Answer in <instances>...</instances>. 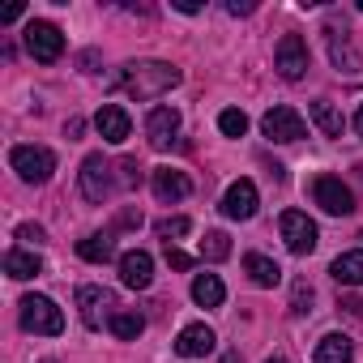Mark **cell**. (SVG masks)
Here are the masks:
<instances>
[{
    "label": "cell",
    "mask_w": 363,
    "mask_h": 363,
    "mask_svg": "<svg viewBox=\"0 0 363 363\" xmlns=\"http://www.w3.org/2000/svg\"><path fill=\"white\" fill-rule=\"evenodd\" d=\"M107 86L111 90H124L133 99H158V94H167V90L179 86V69L167 65V60H137V65L116 69L107 77Z\"/></svg>",
    "instance_id": "obj_1"
},
{
    "label": "cell",
    "mask_w": 363,
    "mask_h": 363,
    "mask_svg": "<svg viewBox=\"0 0 363 363\" xmlns=\"http://www.w3.org/2000/svg\"><path fill=\"white\" fill-rule=\"evenodd\" d=\"M325 48H329V65L346 77H359L363 73V52L354 48V30L342 22V18H329L325 22Z\"/></svg>",
    "instance_id": "obj_2"
},
{
    "label": "cell",
    "mask_w": 363,
    "mask_h": 363,
    "mask_svg": "<svg viewBox=\"0 0 363 363\" xmlns=\"http://www.w3.org/2000/svg\"><path fill=\"white\" fill-rule=\"evenodd\" d=\"M77 312H82V325L86 329H103L120 312V299L107 286H77Z\"/></svg>",
    "instance_id": "obj_3"
},
{
    "label": "cell",
    "mask_w": 363,
    "mask_h": 363,
    "mask_svg": "<svg viewBox=\"0 0 363 363\" xmlns=\"http://www.w3.org/2000/svg\"><path fill=\"white\" fill-rule=\"evenodd\" d=\"M9 167L26 179V184H48L52 171H56V154L48 145H13Z\"/></svg>",
    "instance_id": "obj_4"
},
{
    "label": "cell",
    "mask_w": 363,
    "mask_h": 363,
    "mask_svg": "<svg viewBox=\"0 0 363 363\" xmlns=\"http://www.w3.org/2000/svg\"><path fill=\"white\" fill-rule=\"evenodd\" d=\"M22 329L43 333V337H56V333L65 329V312H60L56 299H48V295H26V299H22Z\"/></svg>",
    "instance_id": "obj_5"
},
{
    "label": "cell",
    "mask_w": 363,
    "mask_h": 363,
    "mask_svg": "<svg viewBox=\"0 0 363 363\" xmlns=\"http://www.w3.org/2000/svg\"><path fill=\"white\" fill-rule=\"evenodd\" d=\"M77 184H82V197H86V201L103 206V201L111 197V189H116L111 162H107L103 154H86V162H82V171H77Z\"/></svg>",
    "instance_id": "obj_6"
},
{
    "label": "cell",
    "mask_w": 363,
    "mask_h": 363,
    "mask_svg": "<svg viewBox=\"0 0 363 363\" xmlns=\"http://www.w3.org/2000/svg\"><path fill=\"white\" fill-rule=\"evenodd\" d=\"M278 231H282V240H286V248H291L295 257H308V252L316 248V240H320L316 223H312L303 210H286V214L278 218Z\"/></svg>",
    "instance_id": "obj_7"
},
{
    "label": "cell",
    "mask_w": 363,
    "mask_h": 363,
    "mask_svg": "<svg viewBox=\"0 0 363 363\" xmlns=\"http://www.w3.org/2000/svg\"><path fill=\"white\" fill-rule=\"evenodd\" d=\"M312 201H316L325 214H333V218H342V214L354 210V197H350V189L342 184L337 175H316V179H312Z\"/></svg>",
    "instance_id": "obj_8"
},
{
    "label": "cell",
    "mask_w": 363,
    "mask_h": 363,
    "mask_svg": "<svg viewBox=\"0 0 363 363\" xmlns=\"http://www.w3.org/2000/svg\"><path fill=\"white\" fill-rule=\"evenodd\" d=\"M26 52H30L39 65L60 60V52H65V35H60V26H52V22H30V26H26Z\"/></svg>",
    "instance_id": "obj_9"
},
{
    "label": "cell",
    "mask_w": 363,
    "mask_h": 363,
    "mask_svg": "<svg viewBox=\"0 0 363 363\" xmlns=\"http://www.w3.org/2000/svg\"><path fill=\"white\" fill-rule=\"evenodd\" d=\"M261 128H265V137L269 141H299V137H308V124H303V116L295 111V107H269L265 111V120H261Z\"/></svg>",
    "instance_id": "obj_10"
},
{
    "label": "cell",
    "mask_w": 363,
    "mask_h": 363,
    "mask_svg": "<svg viewBox=\"0 0 363 363\" xmlns=\"http://www.w3.org/2000/svg\"><path fill=\"white\" fill-rule=\"evenodd\" d=\"M274 69L286 77V82H299L308 73V43L299 35H282L278 39V52H274Z\"/></svg>",
    "instance_id": "obj_11"
},
{
    "label": "cell",
    "mask_w": 363,
    "mask_h": 363,
    "mask_svg": "<svg viewBox=\"0 0 363 363\" xmlns=\"http://www.w3.org/2000/svg\"><path fill=\"white\" fill-rule=\"evenodd\" d=\"M257 184L252 179H235V184L227 189V197H223V214L227 218H235V223H248L252 214H257Z\"/></svg>",
    "instance_id": "obj_12"
},
{
    "label": "cell",
    "mask_w": 363,
    "mask_h": 363,
    "mask_svg": "<svg viewBox=\"0 0 363 363\" xmlns=\"http://www.w3.org/2000/svg\"><path fill=\"white\" fill-rule=\"evenodd\" d=\"M94 128H99V137H103V141L120 145V141H128L133 120H128V111H124L120 103H103V107H99V116H94Z\"/></svg>",
    "instance_id": "obj_13"
},
{
    "label": "cell",
    "mask_w": 363,
    "mask_h": 363,
    "mask_svg": "<svg viewBox=\"0 0 363 363\" xmlns=\"http://www.w3.org/2000/svg\"><path fill=\"white\" fill-rule=\"evenodd\" d=\"M175 133H179V111L175 107H150V116H145V141L154 150H167Z\"/></svg>",
    "instance_id": "obj_14"
},
{
    "label": "cell",
    "mask_w": 363,
    "mask_h": 363,
    "mask_svg": "<svg viewBox=\"0 0 363 363\" xmlns=\"http://www.w3.org/2000/svg\"><path fill=\"white\" fill-rule=\"evenodd\" d=\"M120 282L128 286V291H145L150 282H154V257L150 252H124L120 257Z\"/></svg>",
    "instance_id": "obj_15"
},
{
    "label": "cell",
    "mask_w": 363,
    "mask_h": 363,
    "mask_svg": "<svg viewBox=\"0 0 363 363\" xmlns=\"http://www.w3.org/2000/svg\"><path fill=\"white\" fill-rule=\"evenodd\" d=\"M154 197L158 201H184L193 193V179L184 171H175V167H154Z\"/></svg>",
    "instance_id": "obj_16"
},
{
    "label": "cell",
    "mask_w": 363,
    "mask_h": 363,
    "mask_svg": "<svg viewBox=\"0 0 363 363\" xmlns=\"http://www.w3.org/2000/svg\"><path fill=\"white\" fill-rule=\"evenodd\" d=\"M214 350V329L210 325H184L175 337V354H184V359H201Z\"/></svg>",
    "instance_id": "obj_17"
},
{
    "label": "cell",
    "mask_w": 363,
    "mask_h": 363,
    "mask_svg": "<svg viewBox=\"0 0 363 363\" xmlns=\"http://www.w3.org/2000/svg\"><path fill=\"white\" fill-rule=\"evenodd\" d=\"M316 363H350L354 359V342L346 337V333H325L320 342H316V354H312Z\"/></svg>",
    "instance_id": "obj_18"
},
{
    "label": "cell",
    "mask_w": 363,
    "mask_h": 363,
    "mask_svg": "<svg viewBox=\"0 0 363 363\" xmlns=\"http://www.w3.org/2000/svg\"><path fill=\"white\" fill-rule=\"evenodd\" d=\"M77 257L90 261V265H107V261L116 257V235H111V231H103V235H86V240L77 244Z\"/></svg>",
    "instance_id": "obj_19"
},
{
    "label": "cell",
    "mask_w": 363,
    "mask_h": 363,
    "mask_svg": "<svg viewBox=\"0 0 363 363\" xmlns=\"http://www.w3.org/2000/svg\"><path fill=\"white\" fill-rule=\"evenodd\" d=\"M5 274H9V278H18V282H26V278L43 274V261H39V252L9 248V252H5Z\"/></svg>",
    "instance_id": "obj_20"
},
{
    "label": "cell",
    "mask_w": 363,
    "mask_h": 363,
    "mask_svg": "<svg viewBox=\"0 0 363 363\" xmlns=\"http://www.w3.org/2000/svg\"><path fill=\"white\" fill-rule=\"evenodd\" d=\"M244 274H248L257 286H265V291L282 282V269H278V261H269V257H261V252H248V257H244Z\"/></svg>",
    "instance_id": "obj_21"
},
{
    "label": "cell",
    "mask_w": 363,
    "mask_h": 363,
    "mask_svg": "<svg viewBox=\"0 0 363 363\" xmlns=\"http://www.w3.org/2000/svg\"><path fill=\"white\" fill-rule=\"evenodd\" d=\"M329 274L337 278V286H363V248L342 252V257L329 265Z\"/></svg>",
    "instance_id": "obj_22"
},
{
    "label": "cell",
    "mask_w": 363,
    "mask_h": 363,
    "mask_svg": "<svg viewBox=\"0 0 363 363\" xmlns=\"http://www.w3.org/2000/svg\"><path fill=\"white\" fill-rule=\"evenodd\" d=\"M308 116H312V124H316L325 137H342V111H337L329 99H316V103H308Z\"/></svg>",
    "instance_id": "obj_23"
},
{
    "label": "cell",
    "mask_w": 363,
    "mask_h": 363,
    "mask_svg": "<svg viewBox=\"0 0 363 363\" xmlns=\"http://www.w3.org/2000/svg\"><path fill=\"white\" fill-rule=\"evenodd\" d=\"M193 299H197L201 308H218V303L227 299L223 278H218V274H197V278H193Z\"/></svg>",
    "instance_id": "obj_24"
},
{
    "label": "cell",
    "mask_w": 363,
    "mask_h": 363,
    "mask_svg": "<svg viewBox=\"0 0 363 363\" xmlns=\"http://www.w3.org/2000/svg\"><path fill=\"white\" fill-rule=\"evenodd\" d=\"M120 342H133V337H141V329H145V320L137 316V312H128V308H120L116 316H111V325H107Z\"/></svg>",
    "instance_id": "obj_25"
},
{
    "label": "cell",
    "mask_w": 363,
    "mask_h": 363,
    "mask_svg": "<svg viewBox=\"0 0 363 363\" xmlns=\"http://www.w3.org/2000/svg\"><path fill=\"white\" fill-rule=\"evenodd\" d=\"M197 252H201V261H227V257H231L227 231H206V240L197 244Z\"/></svg>",
    "instance_id": "obj_26"
},
{
    "label": "cell",
    "mask_w": 363,
    "mask_h": 363,
    "mask_svg": "<svg viewBox=\"0 0 363 363\" xmlns=\"http://www.w3.org/2000/svg\"><path fill=\"white\" fill-rule=\"evenodd\" d=\"M218 128H223L227 137H244V133H248V116H244L240 107H227V111L218 116Z\"/></svg>",
    "instance_id": "obj_27"
},
{
    "label": "cell",
    "mask_w": 363,
    "mask_h": 363,
    "mask_svg": "<svg viewBox=\"0 0 363 363\" xmlns=\"http://www.w3.org/2000/svg\"><path fill=\"white\" fill-rule=\"evenodd\" d=\"M193 231V223L184 218V214H175V218H162L158 223V240H167V244H175L179 235H189Z\"/></svg>",
    "instance_id": "obj_28"
},
{
    "label": "cell",
    "mask_w": 363,
    "mask_h": 363,
    "mask_svg": "<svg viewBox=\"0 0 363 363\" xmlns=\"http://www.w3.org/2000/svg\"><path fill=\"white\" fill-rule=\"evenodd\" d=\"M291 312H295V316L312 312V286H308L303 278H299V282H295V291H291Z\"/></svg>",
    "instance_id": "obj_29"
},
{
    "label": "cell",
    "mask_w": 363,
    "mask_h": 363,
    "mask_svg": "<svg viewBox=\"0 0 363 363\" xmlns=\"http://www.w3.org/2000/svg\"><path fill=\"white\" fill-rule=\"evenodd\" d=\"M120 184H124V189H137V184H141V167H137L133 158L120 162Z\"/></svg>",
    "instance_id": "obj_30"
},
{
    "label": "cell",
    "mask_w": 363,
    "mask_h": 363,
    "mask_svg": "<svg viewBox=\"0 0 363 363\" xmlns=\"http://www.w3.org/2000/svg\"><path fill=\"white\" fill-rule=\"evenodd\" d=\"M18 240H26L30 248H39L48 235H43V227H39V223H22V227H18Z\"/></svg>",
    "instance_id": "obj_31"
},
{
    "label": "cell",
    "mask_w": 363,
    "mask_h": 363,
    "mask_svg": "<svg viewBox=\"0 0 363 363\" xmlns=\"http://www.w3.org/2000/svg\"><path fill=\"white\" fill-rule=\"evenodd\" d=\"M167 265H171V269H193V257H189V252H179V248H171V244H167Z\"/></svg>",
    "instance_id": "obj_32"
},
{
    "label": "cell",
    "mask_w": 363,
    "mask_h": 363,
    "mask_svg": "<svg viewBox=\"0 0 363 363\" xmlns=\"http://www.w3.org/2000/svg\"><path fill=\"white\" fill-rule=\"evenodd\" d=\"M227 13H235V18H240V13H252V0H231Z\"/></svg>",
    "instance_id": "obj_33"
},
{
    "label": "cell",
    "mask_w": 363,
    "mask_h": 363,
    "mask_svg": "<svg viewBox=\"0 0 363 363\" xmlns=\"http://www.w3.org/2000/svg\"><path fill=\"white\" fill-rule=\"evenodd\" d=\"M18 18H22V5H9L5 13H0V22H18Z\"/></svg>",
    "instance_id": "obj_34"
},
{
    "label": "cell",
    "mask_w": 363,
    "mask_h": 363,
    "mask_svg": "<svg viewBox=\"0 0 363 363\" xmlns=\"http://www.w3.org/2000/svg\"><path fill=\"white\" fill-rule=\"evenodd\" d=\"M354 133H359V137H363V107H359V111H354Z\"/></svg>",
    "instance_id": "obj_35"
},
{
    "label": "cell",
    "mask_w": 363,
    "mask_h": 363,
    "mask_svg": "<svg viewBox=\"0 0 363 363\" xmlns=\"http://www.w3.org/2000/svg\"><path fill=\"white\" fill-rule=\"evenodd\" d=\"M265 363H286V359H265Z\"/></svg>",
    "instance_id": "obj_36"
},
{
    "label": "cell",
    "mask_w": 363,
    "mask_h": 363,
    "mask_svg": "<svg viewBox=\"0 0 363 363\" xmlns=\"http://www.w3.org/2000/svg\"><path fill=\"white\" fill-rule=\"evenodd\" d=\"M359 9H363V0H359Z\"/></svg>",
    "instance_id": "obj_37"
},
{
    "label": "cell",
    "mask_w": 363,
    "mask_h": 363,
    "mask_svg": "<svg viewBox=\"0 0 363 363\" xmlns=\"http://www.w3.org/2000/svg\"><path fill=\"white\" fill-rule=\"evenodd\" d=\"M43 363H52V359H43Z\"/></svg>",
    "instance_id": "obj_38"
}]
</instances>
